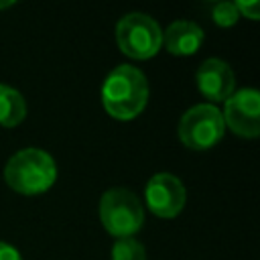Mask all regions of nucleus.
I'll return each mask as SVG.
<instances>
[{"label": "nucleus", "instance_id": "nucleus-1", "mask_svg": "<svg viewBox=\"0 0 260 260\" xmlns=\"http://www.w3.org/2000/svg\"><path fill=\"white\" fill-rule=\"evenodd\" d=\"M148 102V81L144 73L132 65L112 69L102 85V104L116 120L136 118Z\"/></svg>", "mask_w": 260, "mask_h": 260}, {"label": "nucleus", "instance_id": "nucleus-2", "mask_svg": "<svg viewBox=\"0 0 260 260\" xmlns=\"http://www.w3.org/2000/svg\"><path fill=\"white\" fill-rule=\"evenodd\" d=\"M4 179L8 187L20 195H39L53 187L57 167L49 152L41 148H22L8 158Z\"/></svg>", "mask_w": 260, "mask_h": 260}, {"label": "nucleus", "instance_id": "nucleus-3", "mask_svg": "<svg viewBox=\"0 0 260 260\" xmlns=\"http://www.w3.org/2000/svg\"><path fill=\"white\" fill-rule=\"evenodd\" d=\"M100 219L108 234L122 238H132L144 221V209L138 197L122 187L108 189L100 199Z\"/></svg>", "mask_w": 260, "mask_h": 260}, {"label": "nucleus", "instance_id": "nucleus-4", "mask_svg": "<svg viewBox=\"0 0 260 260\" xmlns=\"http://www.w3.org/2000/svg\"><path fill=\"white\" fill-rule=\"evenodd\" d=\"M116 43L132 59H150L162 47V30L144 12H128L116 24Z\"/></svg>", "mask_w": 260, "mask_h": 260}, {"label": "nucleus", "instance_id": "nucleus-5", "mask_svg": "<svg viewBox=\"0 0 260 260\" xmlns=\"http://www.w3.org/2000/svg\"><path fill=\"white\" fill-rule=\"evenodd\" d=\"M179 140L191 150H207L215 146L223 132L225 124L221 112L211 104H197L189 108L179 120Z\"/></svg>", "mask_w": 260, "mask_h": 260}, {"label": "nucleus", "instance_id": "nucleus-6", "mask_svg": "<svg viewBox=\"0 0 260 260\" xmlns=\"http://www.w3.org/2000/svg\"><path fill=\"white\" fill-rule=\"evenodd\" d=\"M221 118L234 134L256 138L260 132V93L250 87L234 91L225 100Z\"/></svg>", "mask_w": 260, "mask_h": 260}, {"label": "nucleus", "instance_id": "nucleus-7", "mask_svg": "<svg viewBox=\"0 0 260 260\" xmlns=\"http://www.w3.org/2000/svg\"><path fill=\"white\" fill-rule=\"evenodd\" d=\"M146 205L158 217H175L185 207V185L179 177L171 173H156L148 179L146 189Z\"/></svg>", "mask_w": 260, "mask_h": 260}, {"label": "nucleus", "instance_id": "nucleus-8", "mask_svg": "<svg viewBox=\"0 0 260 260\" xmlns=\"http://www.w3.org/2000/svg\"><path fill=\"white\" fill-rule=\"evenodd\" d=\"M199 91L211 102H225L234 93V71L221 59H207L199 65L195 73Z\"/></svg>", "mask_w": 260, "mask_h": 260}, {"label": "nucleus", "instance_id": "nucleus-9", "mask_svg": "<svg viewBox=\"0 0 260 260\" xmlns=\"http://www.w3.org/2000/svg\"><path fill=\"white\" fill-rule=\"evenodd\" d=\"M203 28L191 20H177L162 32L165 49L173 55L187 57L199 51L203 45Z\"/></svg>", "mask_w": 260, "mask_h": 260}, {"label": "nucleus", "instance_id": "nucleus-10", "mask_svg": "<svg viewBox=\"0 0 260 260\" xmlns=\"http://www.w3.org/2000/svg\"><path fill=\"white\" fill-rule=\"evenodd\" d=\"M26 116V104L18 89L0 83V126H18Z\"/></svg>", "mask_w": 260, "mask_h": 260}, {"label": "nucleus", "instance_id": "nucleus-11", "mask_svg": "<svg viewBox=\"0 0 260 260\" xmlns=\"http://www.w3.org/2000/svg\"><path fill=\"white\" fill-rule=\"evenodd\" d=\"M112 260H146V250L138 240L122 238L112 248Z\"/></svg>", "mask_w": 260, "mask_h": 260}, {"label": "nucleus", "instance_id": "nucleus-12", "mask_svg": "<svg viewBox=\"0 0 260 260\" xmlns=\"http://www.w3.org/2000/svg\"><path fill=\"white\" fill-rule=\"evenodd\" d=\"M211 16L213 20L219 24V26H232L238 22L240 14H238V8L234 2H217L213 8H211Z\"/></svg>", "mask_w": 260, "mask_h": 260}, {"label": "nucleus", "instance_id": "nucleus-13", "mask_svg": "<svg viewBox=\"0 0 260 260\" xmlns=\"http://www.w3.org/2000/svg\"><path fill=\"white\" fill-rule=\"evenodd\" d=\"M236 8H238V14L242 16H248V18H252V20H256L258 18V12H260V4L256 2V0H240V2H236Z\"/></svg>", "mask_w": 260, "mask_h": 260}, {"label": "nucleus", "instance_id": "nucleus-14", "mask_svg": "<svg viewBox=\"0 0 260 260\" xmlns=\"http://www.w3.org/2000/svg\"><path fill=\"white\" fill-rule=\"evenodd\" d=\"M0 260H22L20 252L6 242H0Z\"/></svg>", "mask_w": 260, "mask_h": 260}, {"label": "nucleus", "instance_id": "nucleus-15", "mask_svg": "<svg viewBox=\"0 0 260 260\" xmlns=\"http://www.w3.org/2000/svg\"><path fill=\"white\" fill-rule=\"evenodd\" d=\"M8 6H12V2H10V0H4V2L0 0V10H2V8H8Z\"/></svg>", "mask_w": 260, "mask_h": 260}]
</instances>
